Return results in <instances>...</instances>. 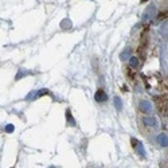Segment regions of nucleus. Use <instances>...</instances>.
<instances>
[{
    "label": "nucleus",
    "instance_id": "nucleus-1",
    "mask_svg": "<svg viewBox=\"0 0 168 168\" xmlns=\"http://www.w3.org/2000/svg\"><path fill=\"white\" fill-rule=\"evenodd\" d=\"M155 13H156V7L155 6L147 7V10H145V12H144V16H143V20L144 22H149L151 19L155 18Z\"/></svg>",
    "mask_w": 168,
    "mask_h": 168
},
{
    "label": "nucleus",
    "instance_id": "nucleus-6",
    "mask_svg": "<svg viewBox=\"0 0 168 168\" xmlns=\"http://www.w3.org/2000/svg\"><path fill=\"white\" fill-rule=\"evenodd\" d=\"M130 54H132V50H130V47H126L122 50V53H121V61H126V59H129V57H130Z\"/></svg>",
    "mask_w": 168,
    "mask_h": 168
},
{
    "label": "nucleus",
    "instance_id": "nucleus-9",
    "mask_svg": "<svg viewBox=\"0 0 168 168\" xmlns=\"http://www.w3.org/2000/svg\"><path fill=\"white\" fill-rule=\"evenodd\" d=\"M129 66L130 67H137L139 66V59L136 57H129Z\"/></svg>",
    "mask_w": 168,
    "mask_h": 168
},
{
    "label": "nucleus",
    "instance_id": "nucleus-7",
    "mask_svg": "<svg viewBox=\"0 0 168 168\" xmlns=\"http://www.w3.org/2000/svg\"><path fill=\"white\" fill-rule=\"evenodd\" d=\"M113 104H115V106H116V109L119 112L122 110V101H121L120 97H115V98H113Z\"/></svg>",
    "mask_w": 168,
    "mask_h": 168
},
{
    "label": "nucleus",
    "instance_id": "nucleus-13",
    "mask_svg": "<svg viewBox=\"0 0 168 168\" xmlns=\"http://www.w3.org/2000/svg\"><path fill=\"white\" fill-rule=\"evenodd\" d=\"M145 2H148V0H141V3H145Z\"/></svg>",
    "mask_w": 168,
    "mask_h": 168
},
{
    "label": "nucleus",
    "instance_id": "nucleus-11",
    "mask_svg": "<svg viewBox=\"0 0 168 168\" xmlns=\"http://www.w3.org/2000/svg\"><path fill=\"white\" fill-rule=\"evenodd\" d=\"M4 130H6V133H11V132H13V130H15V126H13L12 124H8Z\"/></svg>",
    "mask_w": 168,
    "mask_h": 168
},
{
    "label": "nucleus",
    "instance_id": "nucleus-4",
    "mask_svg": "<svg viewBox=\"0 0 168 168\" xmlns=\"http://www.w3.org/2000/svg\"><path fill=\"white\" fill-rule=\"evenodd\" d=\"M143 122H144L145 125H148V126H152V128L157 126V120L155 119V117H144Z\"/></svg>",
    "mask_w": 168,
    "mask_h": 168
},
{
    "label": "nucleus",
    "instance_id": "nucleus-3",
    "mask_svg": "<svg viewBox=\"0 0 168 168\" xmlns=\"http://www.w3.org/2000/svg\"><path fill=\"white\" fill-rule=\"evenodd\" d=\"M96 101L97 102H105L108 101V94L104 92V90H98L96 93Z\"/></svg>",
    "mask_w": 168,
    "mask_h": 168
},
{
    "label": "nucleus",
    "instance_id": "nucleus-12",
    "mask_svg": "<svg viewBox=\"0 0 168 168\" xmlns=\"http://www.w3.org/2000/svg\"><path fill=\"white\" fill-rule=\"evenodd\" d=\"M137 144H139L137 140H136V139H132V147H135V148H136V145H137Z\"/></svg>",
    "mask_w": 168,
    "mask_h": 168
},
{
    "label": "nucleus",
    "instance_id": "nucleus-10",
    "mask_svg": "<svg viewBox=\"0 0 168 168\" xmlns=\"http://www.w3.org/2000/svg\"><path fill=\"white\" fill-rule=\"evenodd\" d=\"M61 26H62V28H70V27H71V22L67 20V19H65V20H62Z\"/></svg>",
    "mask_w": 168,
    "mask_h": 168
},
{
    "label": "nucleus",
    "instance_id": "nucleus-8",
    "mask_svg": "<svg viewBox=\"0 0 168 168\" xmlns=\"http://www.w3.org/2000/svg\"><path fill=\"white\" fill-rule=\"evenodd\" d=\"M66 119H67V122H69V124H70L71 126H74V125H75V120L73 119L71 112L69 110V109H67V110H66Z\"/></svg>",
    "mask_w": 168,
    "mask_h": 168
},
{
    "label": "nucleus",
    "instance_id": "nucleus-2",
    "mask_svg": "<svg viewBox=\"0 0 168 168\" xmlns=\"http://www.w3.org/2000/svg\"><path fill=\"white\" fill-rule=\"evenodd\" d=\"M140 109H141V112H144V113H152V104L148 101V99H143L141 102H140Z\"/></svg>",
    "mask_w": 168,
    "mask_h": 168
},
{
    "label": "nucleus",
    "instance_id": "nucleus-5",
    "mask_svg": "<svg viewBox=\"0 0 168 168\" xmlns=\"http://www.w3.org/2000/svg\"><path fill=\"white\" fill-rule=\"evenodd\" d=\"M157 143L161 145V147H167V133H160V135H157Z\"/></svg>",
    "mask_w": 168,
    "mask_h": 168
}]
</instances>
